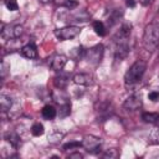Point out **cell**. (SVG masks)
<instances>
[{
    "label": "cell",
    "mask_w": 159,
    "mask_h": 159,
    "mask_svg": "<svg viewBox=\"0 0 159 159\" xmlns=\"http://www.w3.org/2000/svg\"><path fill=\"white\" fill-rule=\"evenodd\" d=\"M130 29H132V25L130 24H123V26L120 27V30L114 36V43H116L114 58L117 61H122L129 53L128 39H129V35H130Z\"/></svg>",
    "instance_id": "6da1fadb"
},
{
    "label": "cell",
    "mask_w": 159,
    "mask_h": 159,
    "mask_svg": "<svg viewBox=\"0 0 159 159\" xmlns=\"http://www.w3.org/2000/svg\"><path fill=\"white\" fill-rule=\"evenodd\" d=\"M143 46L148 52H154L159 46V24L150 22L145 26L143 35Z\"/></svg>",
    "instance_id": "7a4b0ae2"
},
{
    "label": "cell",
    "mask_w": 159,
    "mask_h": 159,
    "mask_svg": "<svg viewBox=\"0 0 159 159\" xmlns=\"http://www.w3.org/2000/svg\"><path fill=\"white\" fill-rule=\"evenodd\" d=\"M147 70V62L143 60H137L125 72L124 75V83L125 86H134L143 78Z\"/></svg>",
    "instance_id": "3957f363"
},
{
    "label": "cell",
    "mask_w": 159,
    "mask_h": 159,
    "mask_svg": "<svg viewBox=\"0 0 159 159\" xmlns=\"http://www.w3.org/2000/svg\"><path fill=\"white\" fill-rule=\"evenodd\" d=\"M81 32V27L78 26H65L55 30V36L61 41H67L77 37Z\"/></svg>",
    "instance_id": "277c9868"
},
{
    "label": "cell",
    "mask_w": 159,
    "mask_h": 159,
    "mask_svg": "<svg viewBox=\"0 0 159 159\" xmlns=\"http://www.w3.org/2000/svg\"><path fill=\"white\" fill-rule=\"evenodd\" d=\"M82 147L88 152V153H98L102 147V139L94 135H84L82 139Z\"/></svg>",
    "instance_id": "5b68a950"
},
{
    "label": "cell",
    "mask_w": 159,
    "mask_h": 159,
    "mask_svg": "<svg viewBox=\"0 0 159 159\" xmlns=\"http://www.w3.org/2000/svg\"><path fill=\"white\" fill-rule=\"evenodd\" d=\"M103 52H104V48H103V46L99 43V45H96V46H93V47L86 50L84 58H86L88 62H91V63H93V65H97V63L101 62V60H102V57H103Z\"/></svg>",
    "instance_id": "8992f818"
},
{
    "label": "cell",
    "mask_w": 159,
    "mask_h": 159,
    "mask_svg": "<svg viewBox=\"0 0 159 159\" xmlns=\"http://www.w3.org/2000/svg\"><path fill=\"white\" fill-rule=\"evenodd\" d=\"M22 32H24V27L21 25H5L1 30V36L5 40H12L20 37Z\"/></svg>",
    "instance_id": "52a82bcc"
},
{
    "label": "cell",
    "mask_w": 159,
    "mask_h": 159,
    "mask_svg": "<svg viewBox=\"0 0 159 159\" xmlns=\"http://www.w3.org/2000/svg\"><path fill=\"white\" fill-rule=\"evenodd\" d=\"M142 104H143V101L140 94H132L123 102V107L127 111H137L142 107Z\"/></svg>",
    "instance_id": "ba28073f"
},
{
    "label": "cell",
    "mask_w": 159,
    "mask_h": 159,
    "mask_svg": "<svg viewBox=\"0 0 159 159\" xmlns=\"http://www.w3.org/2000/svg\"><path fill=\"white\" fill-rule=\"evenodd\" d=\"M51 96H52V99H53L58 106L65 104V103H70V97H68V94L66 93L65 88H57V89H55V91L51 93Z\"/></svg>",
    "instance_id": "9c48e42d"
},
{
    "label": "cell",
    "mask_w": 159,
    "mask_h": 159,
    "mask_svg": "<svg viewBox=\"0 0 159 159\" xmlns=\"http://www.w3.org/2000/svg\"><path fill=\"white\" fill-rule=\"evenodd\" d=\"M67 63V57L65 56V55H55L52 58H51V61H50V66H51V68L53 70V71H61L63 67H65V65Z\"/></svg>",
    "instance_id": "30bf717a"
},
{
    "label": "cell",
    "mask_w": 159,
    "mask_h": 159,
    "mask_svg": "<svg viewBox=\"0 0 159 159\" xmlns=\"http://www.w3.org/2000/svg\"><path fill=\"white\" fill-rule=\"evenodd\" d=\"M72 81L78 86H91L93 83V78L88 73H76L72 77Z\"/></svg>",
    "instance_id": "8fae6325"
},
{
    "label": "cell",
    "mask_w": 159,
    "mask_h": 159,
    "mask_svg": "<svg viewBox=\"0 0 159 159\" xmlns=\"http://www.w3.org/2000/svg\"><path fill=\"white\" fill-rule=\"evenodd\" d=\"M21 55L26 58L34 60L37 57V47L35 46V43H26L25 46L21 47Z\"/></svg>",
    "instance_id": "7c38bea8"
},
{
    "label": "cell",
    "mask_w": 159,
    "mask_h": 159,
    "mask_svg": "<svg viewBox=\"0 0 159 159\" xmlns=\"http://www.w3.org/2000/svg\"><path fill=\"white\" fill-rule=\"evenodd\" d=\"M4 138H5L14 148H19V147L21 145V138H20L19 134L15 133V132H6L5 135H4Z\"/></svg>",
    "instance_id": "4fadbf2b"
},
{
    "label": "cell",
    "mask_w": 159,
    "mask_h": 159,
    "mask_svg": "<svg viewBox=\"0 0 159 159\" xmlns=\"http://www.w3.org/2000/svg\"><path fill=\"white\" fill-rule=\"evenodd\" d=\"M41 114H42V117H43L45 119H47V120H51V119H53V118L57 116V109H56L53 106L46 104V106L42 108V111H41Z\"/></svg>",
    "instance_id": "5bb4252c"
},
{
    "label": "cell",
    "mask_w": 159,
    "mask_h": 159,
    "mask_svg": "<svg viewBox=\"0 0 159 159\" xmlns=\"http://www.w3.org/2000/svg\"><path fill=\"white\" fill-rule=\"evenodd\" d=\"M142 119L145 123H150V124L158 123L159 122V113L158 112H145L142 114Z\"/></svg>",
    "instance_id": "9a60e30c"
},
{
    "label": "cell",
    "mask_w": 159,
    "mask_h": 159,
    "mask_svg": "<svg viewBox=\"0 0 159 159\" xmlns=\"http://www.w3.org/2000/svg\"><path fill=\"white\" fill-rule=\"evenodd\" d=\"M11 106H12V99L6 94H1L0 96V108H1L2 113L7 112L11 108Z\"/></svg>",
    "instance_id": "2e32d148"
},
{
    "label": "cell",
    "mask_w": 159,
    "mask_h": 159,
    "mask_svg": "<svg viewBox=\"0 0 159 159\" xmlns=\"http://www.w3.org/2000/svg\"><path fill=\"white\" fill-rule=\"evenodd\" d=\"M53 84L56 88H66L67 84H68V78L67 76L65 75H60V76H56L53 78Z\"/></svg>",
    "instance_id": "e0dca14e"
},
{
    "label": "cell",
    "mask_w": 159,
    "mask_h": 159,
    "mask_svg": "<svg viewBox=\"0 0 159 159\" xmlns=\"http://www.w3.org/2000/svg\"><path fill=\"white\" fill-rule=\"evenodd\" d=\"M92 26H93L94 32H96L98 36H104V35L107 34V29H106V26H104V24H103L102 21H94Z\"/></svg>",
    "instance_id": "ac0fdd59"
},
{
    "label": "cell",
    "mask_w": 159,
    "mask_h": 159,
    "mask_svg": "<svg viewBox=\"0 0 159 159\" xmlns=\"http://www.w3.org/2000/svg\"><path fill=\"white\" fill-rule=\"evenodd\" d=\"M53 2L57 4L58 6H65V7L70 9V10L77 7V5H78V2L76 0H55Z\"/></svg>",
    "instance_id": "d6986e66"
},
{
    "label": "cell",
    "mask_w": 159,
    "mask_h": 159,
    "mask_svg": "<svg viewBox=\"0 0 159 159\" xmlns=\"http://www.w3.org/2000/svg\"><path fill=\"white\" fill-rule=\"evenodd\" d=\"M71 114V103H65V104H61L60 106V109L57 112V116L60 118H65L67 116Z\"/></svg>",
    "instance_id": "ffe728a7"
},
{
    "label": "cell",
    "mask_w": 159,
    "mask_h": 159,
    "mask_svg": "<svg viewBox=\"0 0 159 159\" xmlns=\"http://www.w3.org/2000/svg\"><path fill=\"white\" fill-rule=\"evenodd\" d=\"M31 133L32 135L35 137H41L43 133H45V128L41 123H35L32 127H31Z\"/></svg>",
    "instance_id": "44dd1931"
},
{
    "label": "cell",
    "mask_w": 159,
    "mask_h": 159,
    "mask_svg": "<svg viewBox=\"0 0 159 159\" xmlns=\"http://www.w3.org/2000/svg\"><path fill=\"white\" fill-rule=\"evenodd\" d=\"M5 6L10 11H16L19 9V4L16 0H5Z\"/></svg>",
    "instance_id": "7402d4cb"
},
{
    "label": "cell",
    "mask_w": 159,
    "mask_h": 159,
    "mask_svg": "<svg viewBox=\"0 0 159 159\" xmlns=\"http://www.w3.org/2000/svg\"><path fill=\"white\" fill-rule=\"evenodd\" d=\"M62 137H63V134H61V133L56 132V133H53V134L48 135V142H50V143H58V142L61 140V138H62Z\"/></svg>",
    "instance_id": "603a6c76"
},
{
    "label": "cell",
    "mask_w": 159,
    "mask_h": 159,
    "mask_svg": "<svg viewBox=\"0 0 159 159\" xmlns=\"http://www.w3.org/2000/svg\"><path fill=\"white\" fill-rule=\"evenodd\" d=\"M78 147H82L81 142H70L63 145V150H68V149H73V148H78Z\"/></svg>",
    "instance_id": "cb8c5ba5"
},
{
    "label": "cell",
    "mask_w": 159,
    "mask_h": 159,
    "mask_svg": "<svg viewBox=\"0 0 159 159\" xmlns=\"http://www.w3.org/2000/svg\"><path fill=\"white\" fill-rule=\"evenodd\" d=\"M150 138H152V140L154 143L159 144V127H157V128L153 129V132L150 133Z\"/></svg>",
    "instance_id": "d4e9b609"
},
{
    "label": "cell",
    "mask_w": 159,
    "mask_h": 159,
    "mask_svg": "<svg viewBox=\"0 0 159 159\" xmlns=\"http://www.w3.org/2000/svg\"><path fill=\"white\" fill-rule=\"evenodd\" d=\"M148 98L152 101V102H155L159 99V91H152L148 93Z\"/></svg>",
    "instance_id": "484cf974"
},
{
    "label": "cell",
    "mask_w": 159,
    "mask_h": 159,
    "mask_svg": "<svg viewBox=\"0 0 159 159\" xmlns=\"http://www.w3.org/2000/svg\"><path fill=\"white\" fill-rule=\"evenodd\" d=\"M117 155H118V153H117L116 149H109V150H107V152L103 154L104 158H116Z\"/></svg>",
    "instance_id": "4316f807"
},
{
    "label": "cell",
    "mask_w": 159,
    "mask_h": 159,
    "mask_svg": "<svg viewBox=\"0 0 159 159\" xmlns=\"http://www.w3.org/2000/svg\"><path fill=\"white\" fill-rule=\"evenodd\" d=\"M68 158H78V159H81V158H83V155L81 154V153H72V154H70L68 155Z\"/></svg>",
    "instance_id": "83f0119b"
},
{
    "label": "cell",
    "mask_w": 159,
    "mask_h": 159,
    "mask_svg": "<svg viewBox=\"0 0 159 159\" xmlns=\"http://www.w3.org/2000/svg\"><path fill=\"white\" fill-rule=\"evenodd\" d=\"M127 6L134 7V6H135V0H127Z\"/></svg>",
    "instance_id": "f1b7e54d"
},
{
    "label": "cell",
    "mask_w": 159,
    "mask_h": 159,
    "mask_svg": "<svg viewBox=\"0 0 159 159\" xmlns=\"http://www.w3.org/2000/svg\"><path fill=\"white\" fill-rule=\"evenodd\" d=\"M152 2H153V0H140V4H142V5H144V6L150 5Z\"/></svg>",
    "instance_id": "f546056e"
},
{
    "label": "cell",
    "mask_w": 159,
    "mask_h": 159,
    "mask_svg": "<svg viewBox=\"0 0 159 159\" xmlns=\"http://www.w3.org/2000/svg\"><path fill=\"white\" fill-rule=\"evenodd\" d=\"M41 4H48V2H52V1H55V0H39Z\"/></svg>",
    "instance_id": "4dcf8cb0"
}]
</instances>
